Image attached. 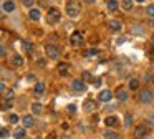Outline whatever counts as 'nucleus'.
Returning a JSON list of instances; mask_svg holds the SVG:
<instances>
[{
    "instance_id": "obj_31",
    "label": "nucleus",
    "mask_w": 154,
    "mask_h": 139,
    "mask_svg": "<svg viewBox=\"0 0 154 139\" xmlns=\"http://www.w3.org/2000/svg\"><path fill=\"white\" fill-rule=\"evenodd\" d=\"M151 81H153V75H151V73H146L144 75V83H151Z\"/></svg>"
},
{
    "instance_id": "obj_26",
    "label": "nucleus",
    "mask_w": 154,
    "mask_h": 139,
    "mask_svg": "<svg viewBox=\"0 0 154 139\" xmlns=\"http://www.w3.org/2000/svg\"><path fill=\"white\" fill-rule=\"evenodd\" d=\"M124 124H126V126H131V124H133V116H131V114H126V116H124Z\"/></svg>"
},
{
    "instance_id": "obj_23",
    "label": "nucleus",
    "mask_w": 154,
    "mask_h": 139,
    "mask_svg": "<svg viewBox=\"0 0 154 139\" xmlns=\"http://www.w3.org/2000/svg\"><path fill=\"white\" fill-rule=\"evenodd\" d=\"M98 53H100V51L96 50V48H90V50L85 51V56H88V58H90V56H96Z\"/></svg>"
},
{
    "instance_id": "obj_4",
    "label": "nucleus",
    "mask_w": 154,
    "mask_h": 139,
    "mask_svg": "<svg viewBox=\"0 0 154 139\" xmlns=\"http://www.w3.org/2000/svg\"><path fill=\"white\" fill-rule=\"evenodd\" d=\"M139 101L144 103V104H149V103L154 101V93L151 89H142L139 93Z\"/></svg>"
},
{
    "instance_id": "obj_27",
    "label": "nucleus",
    "mask_w": 154,
    "mask_h": 139,
    "mask_svg": "<svg viewBox=\"0 0 154 139\" xmlns=\"http://www.w3.org/2000/svg\"><path fill=\"white\" fill-rule=\"evenodd\" d=\"M146 13H147V17L154 18V5H147V9H146Z\"/></svg>"
},
{
    "instance_id": "obj_39",
    "label": "nucleus",
    "mask_w": 154,
    "mask_h": 139,
    "mask_svg": "<svg viewBox=\"0 0 154 139\" xmlns=\"http://www.w3.org/2000/svg\"><path fill=\"white\" fill-rule=\"evenodd\" d=\"M4 55H5V46H2V45H0V58H2Z\"/></svg>"
},
{
    "instance_id": "obj_24",
    "label": "nucleus",
    "mask_w": 154,
    "mask_h": 139,
    "mask_svg": "<svg viewBox=\"0 0 154 139\" xmlns=\"http://www.w3.org/2000/svg\"><path fill=\"white\" fill-rule=\"evenodd\" d=\"M129 88H131V89H137V88H139V81H137L136 78H131V80H129Z\"/></svg>"
},
{
    "instance_id": "obj_28",
    "label": "nucleus",
    "mask_w": 154,
    "mask_h": 139,
    "mask_svg": "<svg viewBox=\"0 0 154 139\" xmlns=\"http://www.w3.org/2000/svg\"><path fill=\"white\" fill-rule=\"evenodd\" d=\"M23 48H25L27 51H32V50H33V45H32L30 42H27V40H25V42H23Z\"/></svg>"
},
{
    "instance_id": "obj_41",
    "label": "nucleus",
    "mask_w": 154,
    "mask_h": 139,
    "mask_svg": "<svg viewBox=\"0 0 154 139\" xmlns=\"http://www.w3.org/2000/svg\"><path fill=\"white\" fill-rule=\"evenodd\" d=\"M95 86H96V88H100V86H101V80H95Z\"/></svg>"
},
{
    "instance_id": "obj_43",
    "label": "nucleus",
    "mask_w": 154,
    "mask_h": 139,
    "mask_svg": "<svg viewBox=\"0 0 154 139\" xmlns=\"http://www.w3.org/2000/svg\"><path fill=\"white\" fill-rule=\"evenodd\" d=\"M136 2H139V4H144L146 0H136Z\"/></svg>"
},
{
    "instance_id": "obj_45",
    "label": "nucleus",
    "mask_w": 154,
    "mask_h": 139,
    "mask_svg": "<svg viewBox=\"0 0 154 139\" xmlns=\"http://www.w3.org/2000/svg\"><path fill=\"white\" fill-rule=\"evenodd\" d=\"M35 139H42V138H38V136H37V138H35Z\"/></svg>"
},
{
    "instance_id": "obj_35",
    "label": "nucleus",
    "mask_w": 154,
    "mask_h": 139,
    "mask_svg": "<svg viewBox=\"0 0 154 139\" xmlns=\"http://www.w3.org/2000/svg\"><path fill=\"white\" fill-rule=\"evenodd\" d=\"M25 80L27 81H35V75H33V73H28V75L25 76Z\"/></svg>"
},
{
    "instance_id": "obj_5",
    "label": "nucleus",
    "mask_w": 154,
    "mask_h": 139,
    "mask_svg": "<svg viewBox=\"0 0 154 139\" xmlns=\"http://www.w3.org/2000/svg\"><path fill=\"white\" fill-rule=\"evenodd\" d=\"M134 136H136V139H142V138H146V136H147V127H146V124H139V126H136Z\"/></svg>"
},
{
    "instance_id": "obj_20",
    "label": "nucleus",
    "mask_w": 154,
    "mask_h": 139,
    "mask_svg": "<svg viewBox=\"0 0 154 139\" xmlns=\"http://www.w3.org/2000/svg\"><path fill=\"white\" fill-rule=\"evenodd\" d=\"M68 70H70V68H68L67 63H60V65H58V73H60L61 76H67V75H68Z\"/></svg>"
},
{
    "instance_id": "obj_6",
    "label": "nucleus",
    "mask_w": 154,
    "mask_h": 139,
    "mask_svg": "<svg viewBox=\"0 0 154 139\" xmlns=\"http://www.w3.org/2000/svg\"><path fill=\"white\" fill-rule=\"evenodd\" d=\"M70 43L73 46H78V45H81L83 43V35L80 33V32H75V33L70 37Z\"/></svg>"
},
{
    "instance_id": "obj_33",
    "label": "nucleus",
    "mask_w": 154,
    "mask_h": 139,
    "mask_svg": "<svg viewBox=\"0 0 154 139\" xmlns=\"http://www.w3.org/2000/svg\"><path fill=\"white\" fill-rule=\"evenodd\" d=\"M83 80L90 81V80H91V73H90V71H83Z\"/></svg>"
},
{
    "instance_id": "obj_17",
    "label": "nucleus",
    "mask_w": 154,
    "mask_h": 139,
    "mask_svg": "<svg viewBox=\"0 0 154 139\" xmlns=\"http://www.w3.org/2000/svg\"><path fill=\"white\" fill-rule=\"evenodd\" d=\"M128 98H129V94H128L126 89H123V88L118 89V99H119V101H126Z\"/></svg>"
},
{
    "instance_id": "obj_25",
    "label": "nucleus",
    "mask_w": 154,
    "mask_h": 139,
    "mask_svg": "<svg viewBox=\"0 0 154 139\" xmlns=\"http://www.w3.org/2000/svg\"><path fill=\"white\" fill-rule=\"evenodd\" d=\"M133 2H134V0H123V9H124V10H131V9H133Z\"/></svg>"
},
{
    "instance_id": "obj_36",
    "label": "nucleus",
    "mask_w": 154,
    "mask_h": 139,
    "mask_svg": "<svg viewBox=\"0 0 154 139\" xmlns=\"http://www.w3.org/2000/svg\"><path fill=\"white\" fill-rule=\"evenodd\" d=\"M141 25H134V28H133V32L134 33H142V28H139Z\"/></svg>"
},
{
    "instance_id": "obj_14",
    "label": "nucleus",
    "mask_w": 154,
    "mask_h": 139,
    "mask_svg": "<svg viewBox=\"0 0 154 139\" xmlns=\"http://www.w3.org/2000/svg\"><path fill=\"white\" fill-rule=\"evenodd\" d=\"M12 65H13L15 68L22 66V65H23V58H22V56L18 55V53H15V55L12 56Z\"/></svg>"
},
{
    "instance_id": "obj_21",
    "label": "nucleus",
    "mask_w": 154,
    "mask_h": 139,
    "mask_svg": "<svg viewBox=\"0 0 154 139\" xmlns=\"http://www.w3.org/2000/svg\"><path fill=\"white\" fill-rule=\"evenodd\" d=\"M118 9V2L116 0H108V10L109 12H114Z\"/></svg>"
},
{
    "instance_id": "obj_38",
    "label": "nucleus",
    "mask_w": 154,
    "mask_h": 139,
    "mask_svg": "<svg viewBox=\"0 0 154 139\" xmlns=\"http://www.w3.org/2000/svg\"><path fill=\"white\" fill-rule=\"evenodd\" d=\"M68 111H70V113H75V111H76V106L75 104H68Z\"/></svg>"
},
{
    "instance_id": "obj_18",
    "label": "nucleus",
    "mask_w": 154,
    "mask_h": 139,
    "mask_svg": "<svg viewBox=\"0 0 154 139\" xmlns=\"http://www.w3.org/2000/svg\"><path fill=\"white\" fill-rule=\"evenodd\" d=\"M104 139H119V134L111 129H108V131H104Z\"/></svg>"
},
{
    "instance_id": "obj_12",
    "label": "nucleus",
    "mask_w": 154,
    "mask_h": 139,
    "mask_svg": "<svg viewBox=\"0 0 154 139\" xmlns=\"http://www.w3.org/2000/svg\"><path fill=\"white\" fill-rule=\"evenodd\" d=\"M108 27H109V30H111V32H119L123 25H121L119 20H109L108 22Z\"/></svg>"
},
{
    "instance_id": "obj_32",
    "label": "nucleus",
    "mask_w": 154,
    "mask_h": 139,
    "mask_svg": "<svg viewBox=\"0 0 154 139\" xmlns=\"http://www.w3.org/2000/svg\"><path fill=\"white\" fill-rule=\"evenodd\" d=\"M147 122H149V126H153V127H154V113H153V114H149V118H147Z\"/></svg>"
},
{
    "instance_id": "obj_13",
    "label": "nucleus",
    "mask_w": 154,
    "mask_h": 139,
    "mask_svg": "<svg viewBox=\"0 0 154 139\" xmlns=\"http://www.w3.org/2000/svg\"><path fill=\"white\" fill-rule=\"evenodd\" d=\"M22 121H23V127H25V129H27V127H32L35 124V118H33V116H30V114H28V116H25Z\"/></svg>"
},
{
    "instance_id": "obj_2",
    "label": "nucleus",
    "mask_w": 154,
    "mask_h": 139,
    "mask_svg": "<svg viewBox=\"0 0 154 139\" xmlns=\"http://www.w3.org/2000/svg\"><path fill=\"white\" fill-rule=\"evenodd\" d=\"M45 51H46V56L51 60H58L60 58V48L56 45H46L45 46Z\"/></svg>"
},
{
    "instance_id": "obj_34",
    "label": "nucleus",
    "mask_w": 154,
    "mask_h": 139,
    "mask_svg": "<svg viewBox=\"0 0 154 139\" xmlns=\"http://www.w3.org/2000/svg\"><path fill=\"white\" fill-rule=\"evenodd\" d=\"M22 4L25 5V7H32V5H33V0H22Z\"/></svg>"
},
{
    "instance_id": "obj_11",
    "label": "nucleus",
    "mask_w": 154,
    "mask_h": 139,
    "mask_svg": "<svg viewBox=\"0 0 154 139\" xmlns=\"http://www.w3.org/2000/svg\"><path fill=\"white\" fill-rule=\"evenodd\" d=\"M111 98H113V93L109 91V89H104V91L100 93V101H103V103L111 101Z\"/></svg>"
},
{
    "instance_id": "obj_7",
    "label": "nucleus",
    "mask_w": 154,
    "mask_h": 139,
    "mask_svg": "<svg viewBox=\"0 0 154 139\" xmlns=\"http://www.w3.org/2000/svg\"><path fill=\"white\" fill-rule=\"evenodd\" d=\"M71 86H73V89L75 91H86V84H85V81L83 80H73V83H71Z\"/></svg>"
},
{
    "instance_id": "obj_29",
    "label": "nucleus",
    "mask_w": 154,
    "mask_h": 139,
    "mask_svg": "<svg viewBox=\"0 0 154 139\" xmlns=\"http://www.w3.org/2000/svg\"><path fill=\"white\" fill-rule=\"evenodd\" d=\"M12 98H13V89H9L7 94H5V99H7V101H12Z\"/></svg>"
},
{
    "instance_id": "obj_19",
    "label": "nucleus",
    "mask_w": 154,
    "mask_h": 139,
    "mask_svg": "<svg viewBox=\"0 0 154 139\" xmlns=\"http://www.w3.org/2000/svg\"><path fill=\"white\" fill-rule=\"evenodd\" d=\"M104 124H106V126H116V124H118V118H116V116H108V118L104 119Z\"/></svg>"
},
{
    "instance_id": "obj_40",
    "label": "nucleus",
    "mask_w": 154,
    "mask_h": 139,
    "mask_svg": "<svg viewBox=\"0 0 154 139\" xmlns=\"http://www.w3.org/2000/svg\"><path fill=\"white\" fill-rule=\"evenodd\" d=\"M4 91H5V83L0 81V93H4Z\"/></svg>"
},
{
    "instance_id": "obj_1",
    "label": "nucleus",
    "mask_w": 154,
    "mask_h": 139,
    "mask_svg": "<svg viewBox=\"0 0 154 139\" xmlns=\"http://www.w3.org/2000/svg\"><path fill=\"white\" fill-rule=\"evenodd\" d=\"M80 12H81V5L78 2H70L67 5V15L70 18H76L80 15Z\"/></svg>"
},
{
    "instance_id": "obj_10",
    "label": "nucleus",
    "mask_w": 154,
    "mask_h": 139,
    "mask_svg": "<svg viewBox=\"0 0 154 139\" xmlns=\"http://www.w3.org/2000/svg\"><path fill=\"white\" fill-rule=\"evenodd\" d=\"M83 109L86 111V113H91V111L96 109V101H93V99H86L83 104Z\"/></svg>"
},
{
    "instance_id": "obj_3",
    "label": "nucleus",
    "mask_w": 154,
    "mask_h": 139,
    "mask_svg": "<svg viewBox=\"0 0 154 139\" xmlns=\"http://www.w3.org/2000/svg\"><path fill=\"white\" fill-rule=\"evenodd\" d=\"M60 18H61L60 10L50 9V12H48V15H46V22H48L50 25H55V23H58V22H60Z\"/></svg>"
},
{
    "instance_id": "obj_44",
    "label": "nucleus",
    "mask_w": 154,
    "mask_h": 139,
    "mask_svg": "<svg viewBox=\"0 0 154 139\" xmlns=\"http://www.w3.org/2000/svg\"><path fill=\"white\" fill-rule=\"evenodd\" d=\"M48 139H55V134H50V138H48Z\"/></svg>"
},
{
    "instance_id": "obj_42",
    "label": "nucleus",
    "mask_w": 154,
    "mask_h": 139,
    "mask_svg": "<svg viewBox=\"0 0 154 139\" xmlns=\"http://www.w3.org/2000/svg\"><path fill=\"white\" fill-rule=\"evenodd\" d=\"M86 4H95V0H85Z\"/></svg>"
},
{
    "instance_id": "obj_16",
    "label": "nucleus",
    "mask_w": 154,
    "mask_h": 139,
    "mask_svg": "<svg viewBox=\"0 0 154 139\" xmlns=\"http://www.w3.org/2000/svg\"><path fill=\"white\" fill-rule=\"evenodd\" d=\"M13 138L15 139H23L25 138V127H18L13 131Z\"/></svg>"
},
{
    "instance_id": "obj_37",
    "label": "nucleus",
    "mask_w": 154,
    "mask_h": 139,
    "mask_svg": "<svg viewBox=\"0 0 154 139\" xmlns=\"http://www.w3.org/2000/svg\"><path fill=\"white\" fill-rule=\"evenodd\" d=\"M9 136V131L7 129H0V138H7Z\"/></svg>"
},
{
    "instance_id": "obj_30",
    "label": "nucleus",
    "mask_w": 154,
    "mask_h": 139,
    "mask_svg": "<svg viewBox=\"0 0 154 139\" xmlns=\"http://www.w3.org/2000/svg\"><path fill=\"white\" fill-rule=\"evenodd\" d=\"M9 121L15 124V122H18V116H17V114H10V116H9Z\"/></svg>"
},
{
    "instance_id": "obj_8",
    "label": "nucleus",
    "mask_w": 154,
    "mask_h": 139,
    "mask_svg": "<svg viewBox=\"0 0 154 139\" xmlns=\"http://www.w3.org/2000/svg\"><path fill=\"white\" fill-rule=\"evenodd\" d=\"M43 93H45V84L40 81V83H35V88H33V94L35 96H43Z\"/></svg>"
},
{
    "instance_id": "obj_15",
    "label": "nucleus",
    "mask_w": 154,
    "mask_h": 139,
    "mask_svg": "<svg viewBox=\"0 0 154 139\" xmlns=\"http://www.w3.org/2000/svg\"><path fill=\"white\" fill-rule=\"evenodd\" d=\"M28 17L32 18V20L38 22L40 18H42V13H40V10H37V9H32V10L28 12Z\"/></svg>"
},
{
    "instance_id": "obj_22",
    "label": "nucleus",
    "mask_w": 154,
    "mask_h": 139,
    "mask_svg": "<svg viewBox=\"0 0 154 139\" xmlns=\"http://www.w3.org/2000/svg\"><path fill=\"white\" fill-rule=\"evenodd\" d=\"M32 111H33V114H40L42 113V104L40 103H33L32 104Z\"/></svg>"
},
{
    "instance_id": "obj_9",
    "label": "nucleus",
    "mask_w": 154,
    "mask_h": 139,
    "mask_svg": "<svg viewBox=\"0 0 154 139\" xmlns=\"http://www.w3.org/2000/svg\"><path fill=\"white\" fill-rule=\"evenodd\" d=\"M2 9H4V12H7V13L13 12V10H15V2H13V0H5L4 5H2Z\"/></svg>"
}]
</instances>
